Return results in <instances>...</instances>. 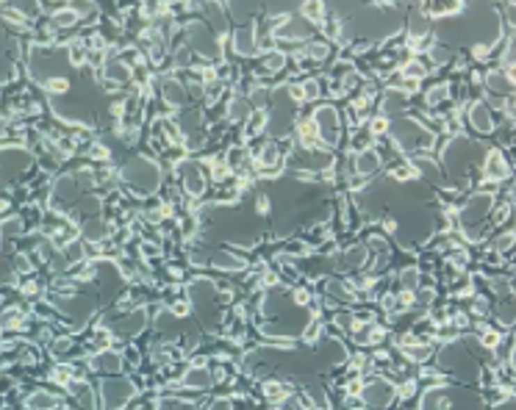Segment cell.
<instances>
[{"mask_svg":"<svg viewBox=\"0 0 516 410\" xmlns=\"http://www.w3.org/2000/svg\"><path fill=\"white\" fill-rule=\"evenodd\" d=\"M211 263L217 269H225V272H242L248 266V258H239V255H231V252H220L211 258Z\"/></svg>","mask_w":516,"mask_h":410,"instance_id":"4dcf8cb0","label":"cell"},{"mask_svg":"<svg viewBox=\"0 0 516 410\" xmlns=\"http://www.w3.org/2000/svg\"><path fill=\"white\" fill-rule=\"evenodd\" d=\"M294 111H297V103L289 97L286 86L275 89L272 97H269V106H266V133L272 139H283L289 136V131L294 128Z\"/></svg>","mask_w":516,"mask_h":410,"instance_id":"7a4b0ae2","label":"cell"},{"mask_svg":"<svg viewBox=\"0 0 516 410\" xmlns=\"http://www.w3.org/2000/svg\"><path fill=\"white\" fill-rule=\"evenodd\" d=\"M211 386H214V375H211V369L206 366V363H195V366H189L186 372H184V377H181V388L184 391H211Z\"/></svg>","mask_w":516,"mask_h":410,"instance_id":"5bb4252c","label":"cell"},{"mask_svg":"<svg viewBox=\"0 0 516 410\" xmlns=\"http://www.w3.org/2000/svg\"><path fill=\"white\" fill-rule=\"evenodd\" d=\"M209 410H236V408H234V400L220 397V400H214V402H211V408H209Z\"/></svg>","mask_w":516,"mask_h":410,"instance_id":"7bdbcfd3","label":"cell"},{"mask_svg":"<svg viewBox=\"0 0 516 410\" xmlns=\"http://www.w3.org/2000/svg\"><path fill=\"white\" fill-rule=\"evenodd\" d=\"M159 92H161V100H164L170 108H184V106H186V100H189L186 86H184V83H181L175 75L161 78V81H159Z\"/></svg>","mask_w":516,"mask_h":410,"instance_id":"e0dca14e","label":"cell"},{"mask_svg":"<svg viewBox=\"0 0 516 410\" xmlns=\"http://www.w3.org/2000/svg\"><path fill=\"white\" fill-rule=\"evenodd\" d=\"M89 366H92V372H100V375L114 377V375L122 372V355L117 350H100V352H95L89 358Z\"/></svg>","mask_w":516,"mask_h":410,"instance_id":"d6986e66","label":"cell"},{"mask_svg":"<svg viewBox=\"0 0 516 410\" xmlns=\"http://www.w3.org/2000/svg\"><path fill=\"white\" fill-rule=\"evenodd\" d=\"M0 236H6V238L22 236V216H6L0 222Z\"/></svg>","mask_w":516,"mask_h":410,"instance_id":"d590c367","label":"cell"},{"mask_svg":"<svg viewBox=\"0 0 516 410\" xmlns=\"http://www.w3.org/2000/svg\"><path fill=\"white\" fill-rule=\"evenodd\" d=\"M319 95H322L319 81H314V78H311V81H305V83H303V97H305V100H319Z\"/></svg>","mask_w":516,"mask_h":410,"instance_id":"ab89813d","label":"cell"},{"mask_svg":"<svg viewBox=\"0 0 516 410\" xmlns=\"http://www.w3.org/2000/svg\"><path fill=\"white\" fill-rule=\"evenodd\" d=\"M53 352H56V358L70 355V352H72V341H70V338H58V341L53 344Z\"/></svg>","mask_w":516,"mask_h":410,"instance_id":"b9f144b4","label":"cell"},{"mask_svg":"<svg viewBox=\"0 0 516 410\" xmlns=\"http://www.w3.org/2000/svg\"><path fill=\"white\" fill-rule=\"evenodd\" d=\"M189 300H192V308L197 311V316L209 327L223 322V302H220L223 294H220V288L211 280H195L189 286Z\"/></svg>","mask_w":516,"mask_h":410,"instance_id":"277c9868","label":"cell"},{"mask_svg":"<svg viewBox=\"0 0 516 410\" xmlns=\"http://www.w3.org/2000/svg\"><path fill=\"white\" fill-rule=\"evenodd\" d=\"M122 181L136 195H153L161 183V167L147 156H134L122 167Z\"/></svg>","mask_w":516,"mask_h":410,"instance_id":"3957f363","label":"cell"},{"mask_svg":"<svg viewBox=\"0 0 516 410\" xmlns=\"http://www.w3.org/2000/svg\"><path fill=\"white\" fill-rule=\"evenodd\" d=\"M386 133L394 142V147L403 150V153H430L436 147V133L428 131L422 122H417L411 117L392 120Z\"/></svg>","mask_w":516,"mask_h":410,"instance_id":"6da1fadb","label":"cell"},{"mask_svg":"<svg viewBox=\"0 0 516 410\" xmlns=\"http://www.w3.org/2000/svg\"><path fill=\"white\" fill-rule=\"evenodd\" d=\"M311 120H314V125H316V139H319V145L336 147V142H339V136H341V117H339V111H336L333 106H316V108L311 111Z\"/></svg>","mask_w":516,"mask_h":410,"instance_id":"9c48e42d","label":"cell"},{"mask_svg":"<svg viewBox=\"0 0 516 410\" xmlns=\"http://www.w3.org/2000/svg\"><path fill=\"white\" fill-rule=\"evenodd\" d=\"M136 397V386L120 375L106 377L100 383V400H103V410H122L131 405V400Z\"/></svg>","mask_w":516,"mask_h":410,"instance_id":"ba28073f","label":"cell"},{"mask_svg":"<svg viewBox=\"0 0 516 410\" xmlns=\"http://www.w3.org/2000/svg\"><path fill=\"white\" fill-rule=\"evenodd\" d=\"M358 397H361L364 410H389L392 402L397 400V386L386 377H372L369 383L361 386Z\"/></svg>","mask_w":516,"mask_h":410,"instance_id":"52a82bcc","label":"cell"},{"mask_svg":"<svg viewBox=\"0 0 516 410\" xmlns=\"http://www.w3.org/2000/svg\"><path fill=\"white\" fill-rule=\"evenodd\" d=\"M508 175H511V170H508V161L503 158V153L489 150L483 156V178L489 183H503V181H508Z\"/></svg>","mask_w":516,"mask_h":410,"instance_id":"ac0fdd59","label":"cell"},{"mask_svg":"<svg viewBox=\"0 0 516 410\" xmlns=\"http://www.w3.org/2000/svg\"><path fill=\"white\" fill-rule=\"evenodd\" d=\"M108 222L106 219H100V216H95V219H86L83 222V227H81V236H83V241H103L106 236H108Z\"/></svg>","mask_w":516,"mask_h":410,"instance_id":"4316f807","label":"cell"},{"mask_svg":"<svg viewBox=\"0 0 516 410\" xmlns=\"http://www.w3.org/2000/svg\"><path fill=\"white\" fill-rule=\"evenodd\" d=\"M514 247V230H506V233H500L494 241H492V249L494 252H508Z\"/></svg>","mask_w":516,"mask_h":410,"instance_id":"74e56055","label":"cell"},{"mask_svg":"<svg viewBox=\"0 0 516 410\" xmlns=\"http://www.w3.org/2000/svg\"><path fill=\"white\" fill-rule=\"evenodd\" d=\"M264 397L269 400V402H286L289 397H291V388L289 386H283V383H277V380H266L264 383Z\"/></svg>","mask_w":516,"mask_h":410,"instance_id":"1f68e13d","label":"cell"},{"mask_svg":"<svg viewBox=\"0 0 516 410\" xmlns=\"http://www.w3.org/2000/svg\"><path fill=\"white\" fill-rule=\"evenodd\" d=\"M186 47H189L195 56L209 58V61H214V58L223 56V42H220V36H217L206 22H197V19L186 25Z\"/></svg>","mask_w":516,"mask_h":410,"instance_id":"8992f818","label":"cell"},{"mask_svg":"<svg viewBox=\"0 0 516 410\" xmlns=\"http://www.w3.org/2000/svg\"><path fill=\"white\" fill-rule=\"evenodd\" d=\"M475 311H478V313H489V302H486V297H475Z\"/></svg>","mask_w":516,"mask_h":410,"instance_id":"f6af8a7d","label":"cell"},{"mask_svg":"<svg viewBox=\"0 0 516 410\" xmlns=\"http://www.w3.org/2000/svg\"><path fill=\"white\" fill-rule=\"evenodd\" d=\"M350 167H353V172H355L358 178H369V175H378V172H380L383 156H380L375 147H361V150L353 156Z\"/></svg>","mask_w":516,"mask_h":410,"instance_id":"4fadbf2b","label":"cell"},{"mask_svg":"<svg viewBox=\"0 0 516 410\" xmlns=\"http://www.w3.org/2000/svg\"><path fill=\"white\" fill-rule=\"evenodd\" d=\"M447 408H450V400H447V394L442 388H430V391L422 394L419 410H447Z\"/></svg>","mask_w":516,"mask_h":410,"instance_id":"f546056e","label":"cell"},{"mask_svg":"<svg viewBox=\"0 0 516 410\" xmlns=\"http://www.w3.org/2000/svg\"><path fill=\"white\" fill-rule=\"evenodd\" d=\"M289 64V56L283 50H266L264 53V69L266 72H280Z\"/></svg>","mask_w":516,"mask_h":410,"instance_id":"d6a6232c","label":"cell"},{"mask_svg":"<svg viewBox=\"0 0 516 410\" xmlns=\"http://www.w3.org/2000/svg\"><path fill=\"white\" fill-rule=\"evenodd\" d=\"M103 72H106V81H111L114 86H125L131 78H134V67L131 64H125L120 56H111V58H106V67H103Z\"/></svg>","mask_w":516,"mask_h":410,"instance_id":"603a6c76","label":"cell"},{"mask_svg":"<svg viewBox=\"0 0 516 410\" xmlns=\"http://www.w3.org/2000/svg\"><path fill=\"white\" fill-rule=\"evenodd\" d=\"M258 170L266 175H275L277 170H280V147L275 145V142H266L261 150H258V158H256Z\"/></svg>","mask_w":516,"mask_h":410,"instance_id":"d4e9b609","label":"cell"},{"mask_svg":"<svg viewBox=\"0 0 516 410\" xmlns=\"http://www.w3.org/2000/svg\"><path fill=\"white\" fill-rule=\"evenodd\" d=\"M328 294L333 297V302H353L355 300V288L347 280H328Z\"/></svg>","mask_w":516,"mask_h":410,"instance_id":"f1b7e54d","label":"cell"},{"mask_svg":"<svg viewBox=\"0 0 516 410\" xmlns=\"http://www.w3.org/2000/svg\"><path fill=\"white\" fill-rule=\"evenodd\" d=\"M178 175H181V186H184V192L189 195V197H203L206 195V189H209V175H206V170H203V164L200 161H192V158H184V161H178Z\"/></svg>","mask_w":516,"mask_h":410,"instance_id":"30bf717a","label":"cell"},{"mask_svg":"<svg viewBox=\"0 0 516 410\" xmlns=\"http://www.w3.org/2000/svg\"><path fill=\"white\" fill-rule=\"evenodd\" d=\"M231 42H234V50H236V56H245V58L256 56V53H258L256 25H253V22H242V25H236V28H234V36H231Z\"/></svg>","mask_w":516,"mask_h":410,"instance_id":"2e32d148","label":"cell"},{"mask_svg":"<svg viewBox=\"0 0 516 410\" xmlns=\"http://www.w3.org/2000/svg\"><path fill=\"white\" fill-rule=\"evenodd\" d=\"M483 81H486L489 95H494V97H503V100H506V97L514 92V75L506 72V69H494V72H489Z\"/></svg>","mask_w":516,"mask_h":410,"instance_id":"cb8c5ba5","label":"cell"},{"mask_svg":"<svg viewBox=\"0 0 516 410\" xmlns=\"http://www.w3.org/2000/svg\"><path fill=\"white\" fill-rule=\"evenodd\" d=\"M494 211V195L492 192H475L458 211L461 227L469 233V238H478L483 227H489V213Z\"/></svg>","mask_w":516,"mask_h":410,"instance_id":"5b68a950","label":"cell"},{"mask_svg":"<svg viewBox=\"0 0 516 410\" xmlns=\"http://www.w3.org/2000/svg\"><path fill=\"white\" fill-rule=\"evenodd\" d=\"M145 325H147V313H145L142 308H136V311H128V313L117 316V319L108 325V330H111L114 336L134 338V336H139V333L145 330Z\"/></svg>","mask_w":516,"mask_h":410,"instance_id":"7c38bea8","label":"cell"},{"mask_svg":"<svg viewBox=\"0 0 516 410\" xmlns=\"http://www.w3.org/2000/svg\"><path fill=\"white\" fill-rule=\"evenodd\" d=\"M272 36L280 42H303L311 36V25L300 14H280L272 25Z\"/></svg>","mask_w":516,"mask_h":410,"instance_id":"8fae6325","label":"cell"},{"mask_svg":"<svg viewBox=\"0 0 516 410\" xmlns=\"http://www.w3.org/2000/svg\"><path fill=\"white\" fill-rule=\"evenodd\" d=\"M58 405H61V400L53 391H33L25 400V408L28 410H56Z\"/></svg>","mask_w":516,"mask_h":410,"instance_id":"83f0119b","label":"cell"},{"mask_svg":"<svg viewBox=\"0 0 516 410\" xmlns=\"http://www.w3.org/2000/svg\"><path fill=\"white\" fill-rule=\"evenodd\" d=\"M159 410H195L192 402H184V400H164Z\"/></svg>","mask_w":516,"mask_h":410,"instance_id":"60d3db41","label":"cell"},{"mask_svg":"<svg viewBox=\"0 0 516 410\" xmlns=\"http://www.w3.org/2000/svg\"><path fill=\"white\" fill-rule=\"evenodd\" d=\"M75 19H78V14H75L72 8H64V11H58V14L53 17V22H56L58 28H64V25H75Z\"/></svg>","mask_w":516,"mask_h":410,"instance_id":"f35d334b","label":"cell"},{"mask_svg":"<svg viewBox=\"0 0 516 410\" xmlns=\"http://www.w3.org/2000/svg\"><path fill=\"white\" fill-rule=\"evenodd\" d=\"M366 263H369V249H366V244H353V247H347V249L339 255L336 269H341V272H358V269H364Z\"/></svg>","mask_w":516,"mask_h":410,"instance_id":"ffe728a7","label":"cell"},{"mask_svg":"<svg viewBox=\"0 0 516 410\" xmlns=\"http://www.w3.org/2000/svg\"><path fill=\"white\" fill-rule=\"evenodd\" d=\"M11 277H14V274H11V266H8V263H3V261H0V283H8V280H11Z\"/></svg>","mask_w":516,"mask_h":410,"instance_id":"ee69618b","label":"cell"},{"mask_svg":"<svg viewBox=\"0 0 516 410\" xmlns=\"http://www.w3.org/2000/svg\"><path fill=\"white\" fill-rule=\"evenodd\" d=\"M330 56V44L328 42H308L305 44V58L308 61H325Z\"/></svg>","mask_w":516,"mask_h":410,"instance_id":"e575fe53","label":"cell"},{"mask_svg":"<svg viewBox=\"0 0 516 410\" xmlns=\"http://www.w3.org/2000/svg\"><path fill=\"white\" fill-rule=\"evenodd\" d=\"M28 167H31V156L25 150H19V147L0 150V178H14Z\"/></svg>","mask_w":516,"mask_h":410,"instance_id":"9a60e30c","label":"cell"},{"mask_svg":"<svg viewBox=\"0 0 516 410\" xmlns=\"http://www.w3.org/2000/svg\"><path fill=\"white\" fill-rule=\"evenodd\" d=\"M467 117H469V125H472L478 133H494V128H497L489 103H472Z\"/></svg>","mask_w":516,"mask_h":410,"instance_id":"44dd1931","label":"cell"},{"mask_svg":"<svg viewBox=\"0 0 516 410\" xmlns=\"http://www.w3.org/2000/svg\"><path fill=\"white\" fill-rule=\"evenodd\" d=\"M405 106H408V95H403L397 86H392V89H386V92H383L380 117H386V120H397V117L405 111Z\"/></svg>","mask_w":516,"mask_h":410,"instance_id":"7402d4cb","label":"cell"},{"mask_svg":"<svg viewBox=\"0 0 516 410\" xmlns=\"http://www.w3.org/2000/svg\"><path fill=\"white\" fill-rule=\"evenodd\" d=\"M225 117H228V122H248L250 117H253V106H250V100L248 97H231L228 100V108H225Z\"/></svg>","mask_w":516,"mask_h":410,"instance_id":"484cf974","label":"cell"},{"mask_svg":"<svg viewBox=\"0 0 516 410\" xmlns=\"http://www.w3.org/2000/svg\"><path fill=\"white\" fill-rule=\"evenodd\" d=\"M447 100V83H439V86H433V89H428V95H425V103L433 108V106H439V103H444Z\"/></svg>","mask_w":516,"mask_h":410,"instance_id":"8d00e7d4","label":"cell"},{"mask_svg":"<svg viewBox=\"0 0 516 410\" xmlns=\"http://www.w3.org/2000/svg\"><path fill=\"white\" fill-rule=\"evenodd\" d=\"M400 291H408V294H414L417 288H419V269L417 266H408V269H403L400 272Z\"/></svg>","mask_w":516,"mask_h":410,"instance_id":"836d02e7","label":"cell"}]
</instances>
